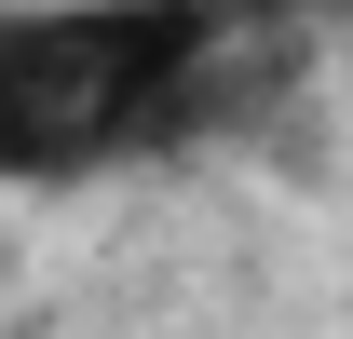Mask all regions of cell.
<instances>
[{
  "label": "cell",
  "instance_id": "1",
  "mask_svg": "<svg viewBox=\"0 0 353 339\" xmlns=\"http://www.w3.org/2000/svg\"><path fill=\"white\" fill-rule=\"evenodd\" d=\"M259 0H0V176L68 190L163 163V109Z\"/></svg>",
  "mask_w": 353,
  "mask_h": 339
}]
</instances>
